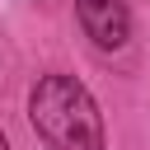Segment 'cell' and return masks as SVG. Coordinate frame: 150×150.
Listing matches in <instances>:
<instances>
[{"mask_svg": "<svg viewBox=\"0 0 150 150\" xmlns=\"http://www.w3.org/2000/svg\"><path fill=\"white\" fill-rule=\"evenodd\" d=\"M28 122L47 141V150H103L108 145L94 94L66 70H52L28 89Z\"/></svg>", "mask_w": 150, "mask_h": 150, "instance_id": "1", "label": "cell"}, {"mask_svg": "<svg viewBox=\"0 0 150 150\" xmlns=\"http://www.w3.org/2000/svg\"><path fill=\"white\" fill-rule=\"evenodd\" d=\"M75 19L98 52H122L131 42V9L127 0H75Z\"/></svg>", "mask_w": 150, "mask_h": 150, "instance_id": "2", "label": "cell"}, {"mask_svg": "<svg viewBox=\"0 0 150 150\" xmlns=\"http://www.w3.org/2000/svg\"><path fill=\"white\" fill-rule=\"evenodd\" d=\"M0 150H9V141H5V131H0Z\"/></svg>", "mask_w": 150, "mask_h": 150, "instance_id": "3", "label": "cell"}]
</instances>
